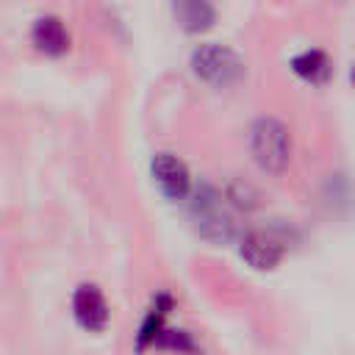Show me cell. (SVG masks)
<instances>
[{
    "mask_svg": "<svg viewBox=\"0 0 355 355\" xmlns=\"http://www.w3.org/2000/svg\"><path fill=\"white\" fill-rule=\"evenodd\" d=\"M288 67H291V72H294L300 80H305V83H311V86H324V83L333 78L330 55H327L324 50H316V47L297 53V55L288 61Z\"/></svg>",
    "mask_w": 355,
    "mask_h": 355,
    "instance_id": "9c48e42d",
    "label": "cell"
},
{
    "mask_svg": "<svg viewBox=\"0 0 355 355\" xmlns=\"http://www.w3.org/2000/svg\"><path fill=\"white\" fill-rule=\"evenodd\" d=\"M189 67L197 80L214 86V89H227L244 78V58L227 47V44H200L189 55Z\"/></svg>",
    "mask_w": 355,
    "mask_h": 355,
    "instance_id": "3957f363",
    "label": "cell"
},
{
    "mask_svg": "<svg viewBox=\"0 0 355 355\" xmlns=\"http://www.w3.org/2000/svg\"><path fill=\"white\" fill-rule=\"evenodd\" d=\"M291 130L275 116H258L250 128V153L261 172L280 175L291 164Z\"/></svg>",
    "mask_w": 355,
    "mask_h": 355,
    "instance_id": "7a4b0ae2",
    "label": "cell"
},
{
    "mask_svg": "<svg viewBox=\"0 0 355 355\" xmlns=\"http://www.w3.org/2000/svg\"><path fill=\"white\" fill-rule=\"evenodd\" d=\"M31 44L50 58H61L69 50V31L61 17L55 14H42L31 25Z\"/></svg>",
    "mask_w": 355,
    "mask_h": 355,
    "instance_id": "52a82bcc",
    "label": "cell"
},
{
    "mask_svg": "<svg viewBox=\"0 0 355 355\" xmlns=\"http://www.w3.org/2000/svg\"><path fill=\"white\" fill-rule=\"evenodd\" d=\"M169 311H172V297L158 294L155 302H153V308L147 311V316H144V322H141V330H139V338H136V347H139V349H147V347L155 344V338H158L161 330L166 327L164 322H166V313H169Z\"/></svg>",
    "mask_w": 355,
    "mask_h": 355,
    "instance_id": "30bf717a",
    "label": "cell"
},
{
    "mask_svg": "<svg viewBox=\"0 0 355 355\" xmlns=\"http://www.w3.org/2000/svg\"><path fill=\"white\" fill-rule=\"evenodd\" d=\"M72 319L80 330L86 333H103L111 322V308L100 286L94 283H80L72 291Z\"/></svg>",
    "mask_w": 355,
    "mask_h": 355,
    "instance_id": "8992f818",
    "label": "cell"
},
{
    "mask_svg": "<svg viewBox=\"0 0 355 355\" xmlns=\"http://www.w3.org/2000/svg\"><path fill=\"white\" fill-rule=\"evenodd\" d=\"M175 22L183 33L200 36L216 25V8L211 0H172Z\"/></svg>",
    "mask_w": 355,
    "mask_h": 355,
    "instance_id": "ba28073f",
    "label": "cell"
},
{
    "mask_svg": "<svg viewBox=\"0 0 355 355\" xmlns=\"http://www.w3.org/2000/svg\"><path fill=\"white\" fill-rule=\"evenodd\" d=\"M150 175L155 189L169 202H183L191 194V172L175 153H155L150 161Z\"/></svg>",
    "mask_w": 355,
    "mask_h": 355,
    "instance_id": "5b68a950",
    "label": "cell"
},
{
    "mask_svg": "<svg viewBox=\"0 0 355 355\" xmlns=\"http://www.w3.org/2000/svg\"><path fill=\"white\" fill-rule=\"evenodd\" d=\"M225 202L233 205V208H255L258 205V191L250 186V183H230L227 191H225Z\"/></svg>",
    "mask_w": 355,
    "mask_h": 355,
    "instance_id": "8fae6325",
    "label": "cell"
},
{
    "mask_svg": "<svg viewBox=\"0 0 355 355\" xmlns=\"http://www.w3.org/2000/svg\"><path fill=\"white\" fill-rule=\"evenodd\" d=\"M189 200V214L194 222V230L211 241V244H227L236 239V222L230 214V205L225 202V194L214 189L211 183L191 186Z\"/></svg>",
    "mask_w": 355,
    "mask_h": 355,
    "instance_id": "6da1fadb",
    "label": "cell"
},
{
    "mask_svg": "<svg viewBox=\"0 0 355 355\" xmlns=\"http://www.w3.org/2000/svg\"><path fill=\"white\" fill-rule=\"evenodd\" d=\"M286 255V239L275 230H244L239 236V258L255 269L269 272L275 269Z\"/></svg>",
    "mask_w": 355,
    "mask_h": 355,
    "instance_id": "277c9868",
    "label": "cell"
}]
</instances>
